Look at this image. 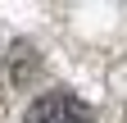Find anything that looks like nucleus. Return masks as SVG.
Here are the masks:
<instances>
[{
    "instance_id": "obj_1",
    "label": "nucleus",
    "mask_w": 127,
    "mask_h": 123,
    "mask_svg": "<svg viewBox=\"0 0 127 123\" xmlns=\"http://www.w3.org/2000/svg\"><path fill=\"white\" fill-rule=\"evenodd\" d=\"M23 123H91V114H86V105L77 96L55 91V96H41L36 105H32Z\"/></svg>"
}]
</instances>
